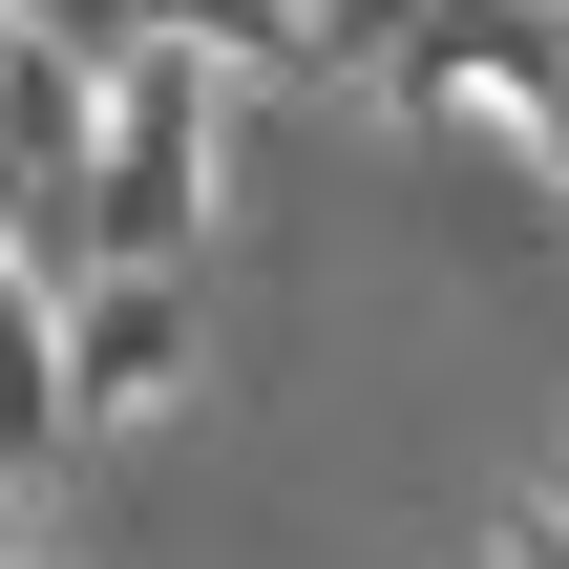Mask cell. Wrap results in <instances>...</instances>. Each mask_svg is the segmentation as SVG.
Masks as SVG:
<instances>
[{
  "instance_id": "4",
  "label": "cell",
  "mask_w": 569,
  "mask_h": 569,
  "mask_svg": "<svg viewBox=\"0 0 569 569\" xmlns=\"http://www.w3.org/2000/svg\"><path fill=\"white\" fill-rule=\"evenodd\" d=\"M63 443H84V380H63V296L0 253V486H42Z\"/></svg>"
},
{
  "instance_id": "5",
  "label": "cell",
  "mask_w": 569,
  "mask_h": 569,
  "mask_svg": "<svg viewBox=\"0 0 569 569\" xmlns=\"http://www.w3.org/2000/svg\"><path fill=\"white\" fill-rule=\"evenodd\" d=\"M317 21H338V0H190L211 63H296V84H317Z\"/></svg>"
},
{
  "instance_id": "2",
  "label": "cell",
  "mask_w": 569,
  "mask_h": 569,
  "mask_svg": "<svg viewBox=\"0 0 569 569\" xmlns=\"http://www.w3.org/2000/svg\"><path fill=\"white\" fill-rule=\"evenodd\" d=\"M190 359H211V296H190V274H148V253L63 274V380H84V422H169Z\"/></svg>"
},
{
  "instance_id": "8",
  "label": "cell",
  "mask_w": 569,
  "mask_h": 569,
  "mask_svg": "<svg viewBox=\"0 0 569 569\" xmlns=\"http://www.w3.org/2000/svg\"><path fill=\"white\" fill-rule=\"evenodd\" d=\"M0 21H21V0H0Z\"/></svg>"
},
{
  "instance_id": "7",
  "label": "cell",
  "mask_w": 569,
  "mask_h": 569,
  "mask_svg": "<svg viewBox=\"0 0 569 569\" xmlns=\"http://www.w3.org/2000/svg\"><path fill=\"white\" fill-rule=\"evenodd\" d=\"M0 569H42V549H21V528H0Z\"/></svg>"
},
{
  "instance_id": "6",
  "label": "cell",
  "mask_w": 569,
  "mask_h": 569,
  "mask_svg": "<svg viewBox=\"0 0 569 569\" xmlns=\"http://www.w3.org/2000/svg\"><path fill=\"white\" fill-rule=\"evenodd\" d=\"M21 21H42V42H106V63H127V42H190V0H21Z\"/></svg>"
},
{
  "instance_id": "1",
  "label": "cell",
  "mask_w": 569,
  "mask_h": 569,
  "mask_svg": "<svg viewBox=\"0 0 569 569\" xmlns=\"http://www.w3.org/2000/svg\"><path fill=\"white\" fill-rule=\"evenodd\" d=\"M211 190H232V84H211V42H127V63H106V169H84V274H106V253L190 274V253H211Z\"/></svg>"
},
{
  "instance_id": "3",
  "label": "cell",
  "mask_w": 569,
  "mask_h": 569,
  "mask_svg": "<svg viewBox=\"0 0 569 569\" xmlns=\"http://www.w3.org/2000/svg\"><path fill=\"white\" fill-rule=\"evenodd\" d=\"M84 169H106V42L0 21V232H21V211H63Z\"/></svg>"
}]
</instances>
